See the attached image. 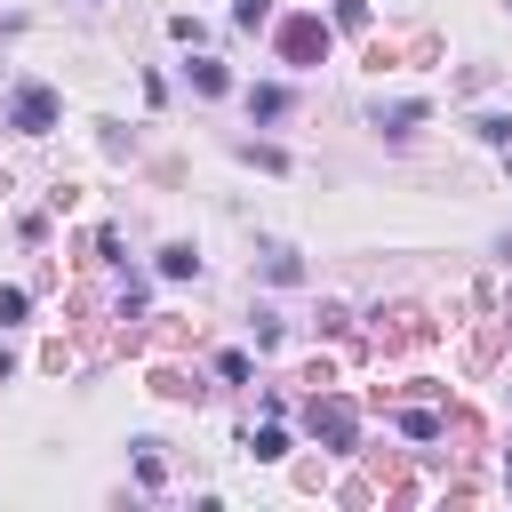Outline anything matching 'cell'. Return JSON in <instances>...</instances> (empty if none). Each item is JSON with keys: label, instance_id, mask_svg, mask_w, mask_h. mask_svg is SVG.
I'll return each instance as SVG.
<instances>
[{"label": "cell", "instance_id": "cell-1", "mask_svg": "<svg viewBox=\"0 0 512 512\" xmlns=\"http://www.w3.org/2000/svg\"><path fill=\"white\" fill-rule=\"evenodd\" d=\"M56 120H64V96H56L48 80H16V88H8V128H16V136H48Z\"/></svg>", "mask_w": 512, "mask_h": 512}, {"label": "cell", "instance_id": "cell-2", "mask_svg": "<svg viewBox=\"0 0 512 512\" xmlns=\"http://www.w3.org/2000/svg\"><path fill=\"white\" fill-rule=\"evenodd\" d=\"M424 120H432V104H424V96H392V104H376V112H368V128H376V136H416Z\"/></svg>", "mask_w": 512, "mask_h": 512}, {"label": "cell", "instance_id": "cell-3", "mask_svg": "<svg viewBox=\"0 0 512 512\" xmlns=\"http://www.w3.org/2000/svg\"><path fill=\"white\" fill-rule=\"evenodd\" d=\"M288 104H296V96H288L280 80H256V88H248V120H256V128H272V120H288Z\"/></svg>", "mask_w": 512, "mask_h": 512}, {"label": "cell", "instance_id": "cell-4", "mask_svg": "<svg viewBox=\"0 0 512 512\" xmlns=\"http://www.w3.org/2000/svg\"><path fill=\"white\" fill-rule=\"evenodd\" d=\"M312 48H328V24H312V16H304V24H288V56L304 64Z\"/></svg>", "mask_w": 512, "mask_h": 512}, {"label": "cell", "instance_id": "cell-5", "mask_svg": "<svg viewBox=\"0 0 512 512\" xmlns=\"http://www.w3.org/2000/svg\"><path fill=\"white\" fill-rule=\"evenodd\" d=\"M248 456H256V464H280V456H288V432H280V424L248 432Z\"/></svg>", "mask_w": 512, "mask_h": 512}, {"label": "cell", "instance_id": "cell-6", "mask_svg": "<svg viewBox=\"0 0 512 512\" xmlns=\"http://www.w3.org/2000/svg\"><path fill=\"white\" fill-rule=\"evenodd\" d=\"M472 136H480V144H504V152H512V120H504V112H480V120H472Z\"/></svg>", "mask_w": 512, "mask_h": 512}, {"label": "cell", "instance_id": "cell-7", "mask_svg": "<svg viewBox=\"0 0 512 512\" xmlns=\"http://www.w3.org/2000/svg\"><path fill=\"white\" fill-rule=\"evenodd\" d=\"M160 272H168V280H192V272H200V256L176 240V248H160Z\"/></svg>", "mask_w": 512, "mask_h": 512}, {"label": "cell", "instance_id": "cell-8", "mask_svg": "<svg viewBox=\"0 0 512 512\" xmlns=\"http://www.w3.org/2000/svg\"><path fill=\"white\" fill-rule=\"evenodd\" d=\"M192 88H200V96H224L232 72H224V64H192Z\"/></svg>", "mask_w": 512, "mask_h": 512}, {"label": "cell", "instance_id": "cell-9", "mask_svg": "<svg viewBox=\"0 0 512 512\" xmlns=\"http://www.w3.org/2000/svg\"><path fill=\"white\" fill-rule=\"evenodd\" d=\"M216 376H224V384H248L256 360H248V352H216Z\"/></svg>", "mask_w": 512, "mask_h": 512}, {"label": "cell", "instance_id": "cell-10", "mask_svg": "<svg viewBox=\"0 0 512 512\" xmlns=\"http://www.w3.org/2000/svg\"><path fill=\"white\" fill-rule=\"evenodd\" d=\"M232 24H240V32H264V24H272V8H264V0H240V8H232Z\"/></svg>", "mask_w": 512, "mask_h": 512}, {"label": "cell", "instance_id": "cell-11", "mask_svg": "<svg viewBox=\"0 0 512 512\" xmlns=\"http://www.w3.org/2000/svg\"><path fill=\"white\" fill-rule=\"evenodd\" d=\"M264 272H272V280H280V288H288V280H304V264H296V256H288V248H272V264H264Z\"/></svg>", "mask_w": 512, "mask_h": 512}, {"label": "cell", "instance_id": "cell-12", "mask_svg": "<svg viewBox=\"0 0 512 512\" xmlns=\"http://www.w3.org/2000/svg\"><path fill=\"white\" fill-rule=\"evenodd\" d=\"M24 304H32L24 288H0V328H16V320H24Z\"/></svg>", "mask_w": 512, "mask_h": 512}, {"label": "cell", "instance_id": "cell-13", "mask_svg": "<svg viewBox=\"0 0 512 512\" xmlns=\"http://www.w3.org/2000/svg\"><path fill=\"white\" fill-rule=\"evenodd\" d=\"M336 24H344V32H360V24H368V0H336Z\"/></svg>", "mask_w": 512, "mask_h": 512}]
</instances>
